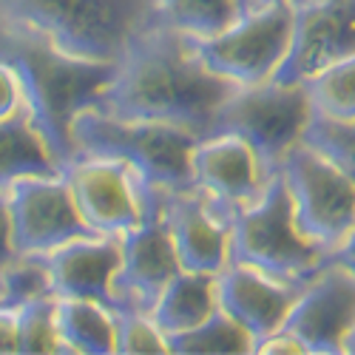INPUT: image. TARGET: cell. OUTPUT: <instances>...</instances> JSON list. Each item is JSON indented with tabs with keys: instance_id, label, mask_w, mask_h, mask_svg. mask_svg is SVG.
I'll return each mask as SVG.
<instances>
[{
	"instance_id": "6da1fadb",
	"label": "cell",
	"mask_w": 355,
	"mask_h": 355,
	"mask_svg": "<svg viewBox=\"0 0 355 355\" xmlns=\"http://www.w3.org/2000/svg\"><path fill=\"white\" fill-rule=\"evenodd\" d=\"M239 85L214 74L188 37L157 20L116 57L114 77L94 108L125 120L168 123L208 137L222 103Z\"/></svg>"
},
{
	"instance_id": "7a4b0ae2",
	"label": "cell",
	"mask_w": 355,
	"mask_h": 355,
	"mask_svg": "<svg viewBox=\"0 0 355 355\" xmlns=\"http://www.w3.org/2000/svg\"><path fill=\"white\" fill-rule=\"evenodd\" d=\"M0 54L20 69L28 111L60 168H66L74 159L69 134L74 114L100 103L105 85L114 77V63L63 54L40 35L9 23H0Z\"/></svg>"
},
{
	"instance_id": "3957f363",
	"label": "cell",
	"mask_w": 355,
	"mask_h": 355,
	"mask_svg": "<svg viewBox=\"0 0 355 355\" xmlns=\"http://www.w3.org/2000/svg\"><path fill=\"white\" fill-rule=\"evenodd\" d=\"M157 20V0H0V23L28 28L63 54L103 63H116Z\"/></svg>"
},
{
	"instance_id": "277c9868",
	"label": "cell",
	"mask_w": 355,
	"mask_h": 355,
	"mask_svg": "<svg viewBox=\"0 0 355 355\" xmlns=\"http://www.w3.org/2000/svg\"><path fill=\"white\" fill-rule=\"evenodd\" d=\"M69 134L74 157L97 154L125 159L159 191L196 188L191 176V154L202 137L188 128L151 120H125L100 108H83L74 114Z\"/></svg>"
},
{
	"instance_id": "5b68a950",
	"label": "cell",
	"mask_w": 355,
	"mask_h": 355,
	"mask_svg": "<svg viewBox=\"0 0 355 355\" xmlns=\"http://www.w3.org/2000/svg\"><path fill=\"white\" fill-rule=\"evenodd\" d=\"M333 259L310 242L293 216L290 191L276 171L261 196L230 214V261L250 264L273 279L304 284ZM227 261V264H230Z\"/></svg>"
},
{
	"instance_id": "8992f818",
	"label": "cell",
	"mask_w": 355,
	"mask_h": 355,
	"mask_svg": "<svg viewBox=\"0 0 355 355\" xmlns=\"http://www.w3.org/2000/svg\"><path fill=\"white\" fill-rule=\"evenodd\" d=\"M315 116L304 83L268 80L239 85L214 116L211 134H239L259 154L270 173L279 171L290 148H295Z\"/></svg>"
},
{
	"instance_id": "52a82bcc",
	"label": "cell",
	"mask_w": 355,
	"mask_h": 355,
	"mask_svg": "<svg viewBox=\"0 0 355 355\" xmlns=\"http://www.w3.org/2000/svg\"><path fill=\"white\" fill-rule=\"evenodd\" d=\"M293 216L310 242L338 253L355 233V180L321 148L299 142L279 165Z\"/></svg>"
},
{
	"instance_id": "ba28073f",
	"label": "cell",
	"mask_w": 355,
	"mask_h": 355,
	"mask_svg": "<svg viewBox=\"0 0 355 355\" xmlns=\"http://www.w3.org/2000/svg\"><path fill=\"white\" fill-rule=\"evenodd\" d=\"M293 40V3H273L239 15L211 37H188L214 74L233 85H259L276 77Z\"/></svg>"
},
{
	"instance_id": "9c48e42d",
	"label": "cell",
	"mask_w": 355,
	"mask_h": 355,
	"mask_svg": "<svg viewBox=\"0 0 355 355\" xmlns=\"http://www.w3.org/2000/svg\"><path fill=\"white\" fill-rule=\"evenodd\" d=\"M63 176L83 219L100 236H125L134 230L159 191L137 168L116 157L77 154L63 168Z\"/></svg>"
},
{
	"instance_id": "30bf717a",
	"label": "cell",
	"mask_w": 355,
	"mask_h": 355,
	"mask_svg": "<svg viewBox=\"0 0 355 355\" xmlns=\"http://www.w3.org/2000/svg\"><path fill=\"white\" fill-rule=\"evenodd\" d=\"M12 216V242L20 256H43L92 230L77 208L63 171L51 176H23L6 191Z\"/></svg>"
},
{
	"instance_id": "8fae6325",
	"label": "cell",
	"mask_w": 355,
	"mask_h": 355,
	"mask_svg": "<svg viewBox=\"0 0 355 355\" xmlns=\"http://www.w3.org/2000/svg\"><path fill=\"white\" fill-rule=\"evenodd\" d=\"M307 349V355L344 352L355 327V273L336 256L302 287L284 324Z\"/></svg>"
},
{
	"instance_id": "7c38bea8",
	"label": "cell",
	"mask_w": 355,
	"mask_h": 355,
	"mask_svg": "<svg viewBox=\"0 0 355 355\" xmlns=\"http://www.w3.org/2000/svg\"><path fill=\"white\" fill-rule=\"evenodd\" d=\"M355 54V0H293V40L273 80L304 83Z\"/></svg>"
},
{
	"instance_id": "4fadbf2b",
	"label": "cell",
	"mask_w": 355,
	"mask_h": 355,
	"mask_svg": "<svg viewBox=\"0 0 355 355\" xmlns=\"http://www.w3.org/2000/svg\"><path fill=\"white\" fill-rule=\"evenodd\" d=\"M120 245L123 264L114 276V302L116 307H137L151 313L159 293L182 270L162 216V191L154 193L145 219L120 236Z\"/></svg>"
},
{
	"instance_id": "5bb4252c",
	"label": "cell",
	"mask_w": 355,
	"mask_h": 355,
	"mask_svg": "<svg viewBox=\"0 0 355 355\" xmlns=\"http://www.w3.org/2000/svg\"><path fill=\"white\" fill-rule=\"evenodd\" d=\"M193 185L227 216L256 202L270 182V171L239 134H208L191 154Z\"/></svg>"
},
{
	"instance_id": "9a60e30c",
	"label": "cell",
	"mask_w": 355,
	"mask_h": 355,
	"mask_svg": "<svg viewBox=\"0 0 355 355\" xmlns=\"http://www.w3.org/2000/svg\"><path fill=\"white\" fill-rule=\"evenodd\" d=\"M162 216L182 270L219 273L230 261V216L199 188L162 191Z\"/></svg>"
},
{
	"instance_id": "2e32d148",
	"label": "cell",
	"mask_w": 355,
	"mask_h": 355,
	"mask_svg": "<svg viewBox=\"0 0 355 355\" xmlns=\"http://www.w3.org/2000/svg\"><path fill=\"white\" fill-rule=\"evenodd\" d=\"M54 299H85L116 310L114 276L123 264L120 236H83L43 253Z\"/></svg>"
},
{
	"instance_id": "e0dca14e",
	"label": "cell",
	"mask_w": 355,
	"mask_h": 355,
	"mask_svg": "<svg viewBox=\"0 0 355 355\" xmlns=\"http://www.w3.org/2000/svg\"><path fill=\"white\" fill-rule=\"evenodd\" d=\"M304 284L282 282L250 264L233 261L216 273L219 307L239 321L256 341L282 327Z\"/></svg>"
},
{
	"instance_id": "ac0fdd59",
	"label": "cell",
	"mask_w": 355,
	"mask_h": 355,
	"mask_svg": "<svg viewBox=\"0 0 355 355\" xmlns=\"http://www.w3.org/2000/svg\"><path fill=\"white\" fill-rule=\"evenodd\" d=\"M216 310H219L216 273L180 270L154 302L151 318L165 336H176L193 330L196 324L211 318Z\"/></svg>"
},
{
	"instance_id": "d6986e66",
	"label": "cell",
	"mask_w": 355,
	"mask_h": 355,
	"mask_svg": "<svg viewBox=\"0 0 355 355\" xmlns=\"http://www.w3.org/2000/svg\"><path fill=\"white\" fill-rule=\"evenodd\" d=\"M60 171L32 111L26 108L9 120H0V191H9V185L23 176H51Z\"/></svg>"
},
{
	"instance_id": "ffe728a7",
	"label": "cell",
	"mask_w": 355,
	"mask_h": 355,
	"mask_svg": "<svg viewBox=\"0 0 355 355\" xmlns=\"http://www.w3.org/2000/svg\"><path fill=\"white\" fill-rule=\"evenodd\" d=\"M54 324L63 352L111 355L114 352V310L85 299H54Z\"/></svg>"
},
{
	"instance_id": "44dd1931",
	"label": "cell",
	"mask_w": 355,
	"mask_h": 355,
	"mask_svg": "<svg viewBox=\"0 0 355 355\" xmlns=\"http://www.w3.org/2000/svg\"><path fill=\"white\" fill-rule=\"evenodd\" d=\"M171 352H182V355H239V352H253L256 338L242 327L233 315H227L222 307L196 324L193 330L168 336Z\"/></svg>"
},
{
	"instance_id": "7402d4cb",
	"label": "cell",
	"mask_w": 355,
	"mask_h": 355,
	"mask_svg": "<svg viewBox=\"0 0 355 355\" xmlns=\"http://www.w3.org/2000/svg\"><path fill=\"white\" fill-rule=\"evenodd\" d=\"M159 17L185 37H211L230 26L239 12L233 0H157Z\"/></svg>"
},
{
	"instance_id": "603a6c76",
	"label": "cell",
	"mask_w": 355,
	"mask_h": 355,
	"mask_svg": "<svg viewBox=\"0 0 355 355\" xmlns=\"http://www.w3.org/2000/svg\"><path fill=\"white\" fill-rule=\"evenodd\" d=\"M315 114L330 120H355V54L304 80Z\"/></svg>"
},
{
	"instance_id": "cb8c5ba5",
	"label": "cell",
	"mask_w": 355,
	"mask_h": 355,
	"mask_svg": "<svg viewBox=\"0 0 355 355\" xmlns=\"http://www.w3.org/2000/svg\"><path fill=\"white\" fill-rule=\"evenodd\" d=\"M17 310V352H63L60 349V336H57L54 324V295H43V299L26 302Z\"/></svg>"
},
{
	"instance_id": "d4e9b609",
	"label": "cell",
	"mask_w": 355,
	"mask_h": 355,
	"mask_svg": "<svg viewBox=\"0 0 355 355\" xmlns=\"http://www.w3.org/2000/svg\"><path fill=\"white\" fill-rule=\"evenodd\" d=\"M114 352L120 355H148V352H171L168 336L157 327L151 313L137 307L114 310Z\"/></svg>"
},
{
	"instance_id": "484cf974",
	"label": "cell",
	"mask_w": 355,
	"mask_h": 355,
	"mask_svg": "<svg viewBox=\"0 0 355 355\" xmlns=\"http://www.w3.org/2000/svg\"><path fill=\"white\" fill-rule=\"evenodd\" d=\"M0 293H3L6 307H20L26 302L43 299V295H54L46 259L43 256H20L17 253L9 261V268L3 270Z\"/></svg>"
},
{
	"instance_id": "4316f807",
	"label": "cell",
	"mask_w": 355,
	"mask_h": 355,
	"mask_svg": "<svg viewBox=\"0 0 355 355\" xmlns=\"http://www.w3.org/2000/svg\"><path fill=\"white\" fill-rule=\"evenodd\" d=\"M304 142L321 148L330 154L352 180H355V120H330V116L315 114L304 134Z\"/></svg>"
},
{
	"instance_id": "83f0119b",
	"label": "cell",
	"mask_w": 355,
	"mask_h": 355,
	"mask_svg": "<svg viewBox=\"0 0 355 355\" xmlns=\"http://www.w3.org/2000/svg\"><path fill=\"white\" fill-rule=\"evenodd\" d=\"M28 108V94H26V83L20 69L0 54V120L20 114Z\"/></svg>"
},
{
	"instance_id": "f1b7e54d",
	"label": "cell",
	"mask_w": 355,
	"mask_h": 355,
	"mask_svg": "<svg viewBox=\"0 0 355 355\" xmlns=\"http://www.w3.org/2000/svg\"><path fill=\"white\" fill-rule=\"evenodd\" d=\"M253 352H290V355H307V349H304V344L295 338L290 330H284V327H279L276 333H270V336H264V338H259L256 341V347H253Z\"/></svg>"
},
{
	"instance_id": "f546056e",
	"label": "cell",
	"mask_w": 355,
	"mask_h": 355,
	"mask_svg": "<svg viewBox=\"0 0 355 355\" xmlns=\"http://www.w3.org/2000/svg\"><path fill=\"white\" fill-rule=\"evenodd\" d=\"M17 352V310L0 307V355Z\"/></svg>"
},
{
	"instance_id": "4dcf8cb0",
	"label": "cell",
	"mask_w": 355,
	"mask_h": 355,
	"mask_svg": "<svg viewBox=\"0 0 355 355\" xmlns=\"http://www.w3.org/2000/svg\"><path fill=\"white\" fill-rule=\"evenodd\" d=\"M236 3V12L245 15V12H256V9H264V6H273V3H284V0H233ZM293 3V0H290Z\"/></svg>"
},
{
	"instance_id": "1f68e13d",
	"label": "cell",
	"mask_w": 355,
	"mask_h": 355,
	"mask_svg": "<svg viewBox=\"0 0 355 355\" xmlns=\"http://www.w3.org/2000/svg\"><path fill=\"white\" fill-rule=\"evenodd\" d=\"M336 259H338V261H344L347 268L355 273V233L349 236V242H347V245H344V248L336 253Z\"/></svg>"
},
{
	"instance_id": "d6a6232c",
	"label": "cell",
	"mask_w": 355,
	"mask_h": 355,
	"mask_svg": "<svg viewBox=\"0 0 355 355\" xmlns=\"http://www.w3.org/2000/svg\"><path fill=\"white\" fill-rule=\"evenodd\" d=\"M344 352H349V355L355 352V327L349 330V336H347V341H344Z\"/></svg>"
},
{
	"instance_id": "836d02e7",
	"label": "cell",
	"mask_w": 355,
	"mask_h": 355,
	"mask_svg": "<svg viewBox=\"0 0 355 355\" xmlns=\"http://www.w3.org/2000/svg\"><path fill=\"white\" fill-rule=\"evenodd\" d=\"M0 307H6V302H3V293H0Z\"/></svg>"
}]
</instances>
